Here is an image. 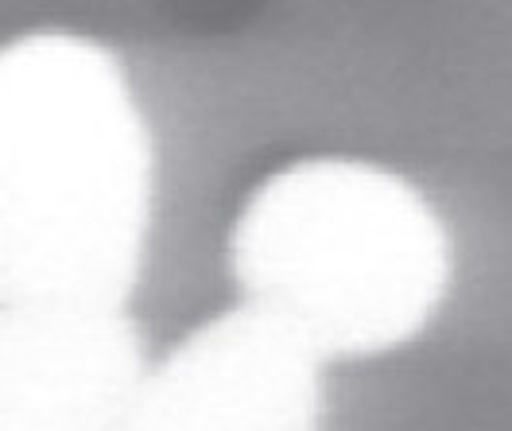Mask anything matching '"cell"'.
<instances>
[{"label": "cell", "instance_id": "1", "mask_svg": "<svg viewBox=\"0 0 512 431\" xmlns=\"http://www.w3.org/2000/svg\"><path fill=\"white\" fill-rule=\"evenodd\" d=\"M156 222V140L90 35L0 43V307L128 311Z\"/></svg>", "mask_w": 512, "mask_h": 431}, {"label": "cell", "instance_id": "2", "mask_svg": "<svg viewBox=\"0 0 512 431\" xmlns=\"http://www.w3.org/2000/svg\"><path fill=\"white\" fill-rule=\"evenodd\" d=\"M225 265L237 303L326 369L416 342L447 303L454 249L408 175L357 156H307L249 191Z\"/></svg>", "mask_w": 512, "mask_h": 431}, {"label": "cell", "instance_id": "3", "mask_svg": "<svg viewBox=\"0 0 512 431\" xmlns=\"http://www.w3.org/2000/svg\"><path fill=\"white\" fill-rule=\"evenodd\" d=\"M315 358L233 303L148 362L125 431H326Z\"/></svg>", "mask_w": 512, "mask_h": 431}, {"label": "cell", "instance_id": "4", "mask_svg": "<svg viewBox=\"0 0 512 431\" xmlns=\"http://www.w3.org/2000/svg\"><path fill=\"white\" fill-rule=\"evenodd\" d=\"M144 373L128 311L0 307V431H125Z\"/></svg>", "mask_w": 512, "mask_h": 431}]
</instances>
